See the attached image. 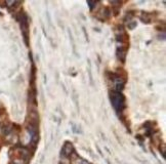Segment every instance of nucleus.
I'll use <instances>...</instances> for the list:
<instances>
[{"label": "nucleus", "mask_w": 166, "mask_h": 164, "mask_svg": "<svg viewBox=\"0 0 166 164\" xmlns=\"http://www.w3.org/2000/svg\"><path fill=\"white\" fill-rule=\"evenodd\" d=\"M18 2H16V1H10V0L6 1V5H7L8 7H12V6L18 5Z\"/></svg>", "instance_id": "423d86ee"}, {"label": "nucleus", "mask_w": 166, "mask_h": 164, "mask_svg": "<svg viewBox=\"0 0 166 164\" xmlns=\"http://www.w3.org/2000/svg\"><path fill=\"white\" fill-rule=\"evenodd\" d=\"M124 97L120 92L114 91L111 93V103L117 112H122L124 110Z\"/></svg>", "instance_id": "f257e3e1"}, {"label": "nucleus", "mask_w": 166, "mask_h": 164, "mask_svg": "<svg viewBox=\"0 0 166 164\" xmlns=\"http://www.w3.org/2000/svg\"><path fill=\"white\" fill-rule=\"evenodd\" d=\"M87 3H88L89 7H90L91 9H92V6H93V5H95V4H96V2H91V1H88V2H87Z\"/></svg>", "instance_id": "6e6552de"}, {"label": "nucleus", "mask_w": 166, "mask_h": 164, "mask_svg": "<svg viewBox=\"0 0 166 164\" xmlns=\"http://www.w3.org/2000/svg\"><path fill=\"white\" fill-rule=\"evenodd\" d=\"M162 151V157L163 158H165V146L164 145H162V149L160 148V152Z\"/></svg>", "instance_id": "0eeeda50"}, {"label": "nucleus", "mask_w": 166, "mask_h": 164, "mask_svg": "<svg viewBox=\"0 0 166 164\" xmlns=\"http://www.w3.org/2000/svg\"><path fill=\"white\" fill-rule=\"evenodd\" d=\"M13 164H26V160L23 158H14L13 161H12Z\"/></svg>", "instance_id": "39448f33"}, {"label": "nucleus", "mask_w": 166, "mask_h": 164, "mask_svg": "<svg viewBox=\"0 0 166 164\" xmlns=\"http://www.w3.org/2000/svg\"><path fill=\"white\" fill-rule=\"evenodd\" d=\"M62 154L64 155V157H67V158H69L70 156H72V155L74 154L73 145L70 144V143H66L63 147V150H62Z\"/></svg>", "instance_id": "f03ea898"}, {"label": "nucleus", "mask_w": 166, "mask_h": 164, "mask_svg": "<svg viewBox=\"0 0 166 164\" xmlns=\"http://www.w3.org/2000/svg\"><path fill=\"white\" fill-rule=\"evenodd\" d=\"M74 164H89L86 160L79 157H74Z\"/></svg>", "instance_id": "20e7f679"}, {"label": "nucleus", "mask_w": 166, "mask_h": 164, "mask_svg": "<svg viewBox=\"0 0 166 164\" xmlns=\"http://www.w3.org/2000/svg\"><path fill=\"white\" fill-rule=\"evenodd\" d=\"M114 87L117 90V92H120L124 87V80L121 77L114 78Z\"/></svg>", "instance_id": "7ed1b4c3"}]
</instances>
